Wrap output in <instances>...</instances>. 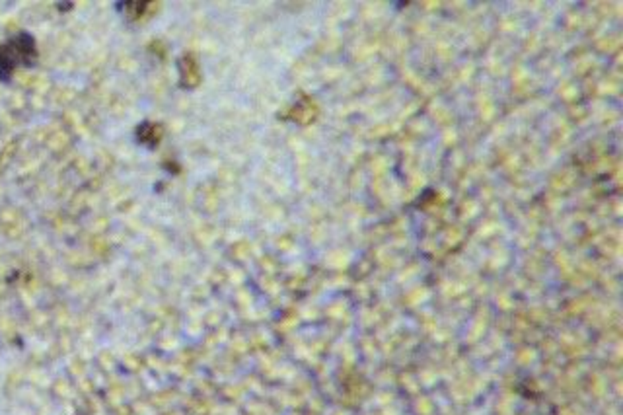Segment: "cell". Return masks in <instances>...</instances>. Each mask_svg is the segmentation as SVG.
Wrapping results in <instances>:
<instances>
[{"mask_svg":"<svg viewBox=\"0 0 623 415\" xmlns=\"http://www.w3.org/2000/svg\"><path fill=\"white\" fill-rule=\"evenodd\" d=\"M115 8H125L121 12L129 22H143L152 16L156 12L154 8H158V4L156 2H115Z\"/></svg>","mask_w":623,"mask_h":415,"instance_id":"obj_3","label":"cell"},{"mask_svg":"<svg viewBox=\"0 0 623 415\" xmlns=\"http://www.w3.org/2000/svg\"><path fill=\"white\" fill-rule=\"evenodd\" d=\"M179 82H181V86H186V88H193L197 86L193 82L191 76H195V80L199 82L201 80V74H199V66H197V61L193 59V55H183V57L179 59Z\"/></svg>","mask_w":623,"mask_h":415,"instance_id":"obj_4","label":"cell"},{"mask_svg":"<svg viewBox=\"0 0 623 415\" xmlns=\"http://www.w3.org/2000/svg\"><path fill=\"white\" fill-rule=\"evenodd\" d=\"M37 43L30 32H18L0 43V82H10L18 68L37 65Z\"/></svg>","mask_w":623,"mask_h":415,"instance_id":"obj_1","label":"cell"},{"mask_svg":"<svg viewBox=\"0 0 623 415\" xmlns=\"http://www.w3.org/2000/svg\"><path fill=\"white\" fill-rule=\"evenodd\" d=\"M162 125H158V123L154 121H143L138 123V127L135 129V138H137V143L140 147L154 150V148L160 145V140H162Z\"/></svg>","mask_w":623,"mask_h":415,"instance_id":"obj_2","label":"cell"}]
</instances>
